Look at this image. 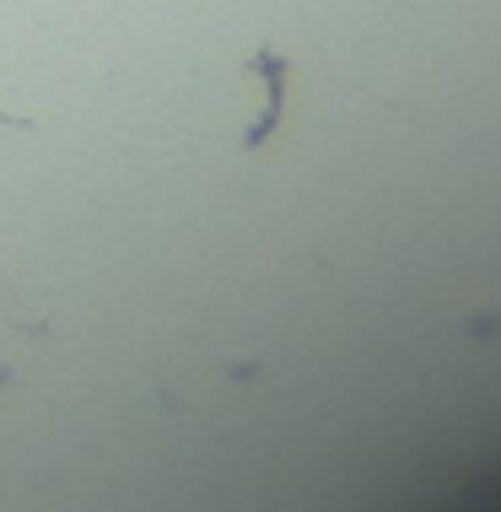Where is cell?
Masks as SVG:
<instances>
[{"instance_id": "cell-1", "label": "cell", "mask_w": 501, "mask_h": 512, "mask_svg": "<svg viewBox=\"0 0 501 512\" xmlns=\"http://www.w3.org/2000/svg\"><path fill=\"white\" fill-rule=\"evenodd\" d=\"M254 71L264 76V87H270V98H264V119H259L248 135H243V151L264 146V141H270V130L281 124V108H286V76H291V65L281 60V54L259 49V54H254Z\"/></svg>"}]
</instances>
